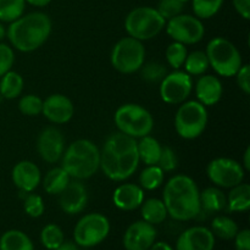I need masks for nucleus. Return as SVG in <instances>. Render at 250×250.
Here are the masks:
<instances>
[{
    "label": "nucleus",
    "mask_w": 250,
    "mask_h": 250,
    "mask_svg": "<svg viewBox=\"0 0 250 250\" xmlns=\"http://www.w3.org/2000/svg\"><path fill=\"white\" fill-rule=\"evenodd\" d=\"M237 78V84L241 88L242 92L244 94L249 95L250 94V67L249 65H242V67L239 68L238 72L236 73Z\"/></svg>",
    "instance_id": "obj_42"
},
{
    "label": "nucleus",
    "mask_w": 250,
    "mask_h": 250,
    "mask_svg": "<svg viewBox=\"0 0 250 250\" xmlns=\"http://www.w3.org/2000/svg\"><path fill=\"white\" fill-rule=\"evenodd\" d=\"M112 202L122 211H133L144 202V189L134 183L120 185L112 194Z\"/></svg>",
    "instance_id": "obj_20"
},
{
    "label": "nucleus",
    "mask_w": 250,
    "mask_h": 250,
    "mask_svg": "<svg viewBox=\"0 0 250 250\" xmlns=\"http://www.w3.org/2000/svg\"><path fill=\"white\" fill-rule=\"evenodd\" d=\"M187 55L188 51L186 45L178 43V42H173L166 49V60H167L168 65L175 70H180L182 67Z\"/></svg>",
    "instance_id": "obj_35"
},
{
    "label": "nucleus",
    "mask_w": 250,
    "mask_h": 250,
    "mask_svg": "<svg viewBox=\"0 0 250 250\" xmlns=\"http://www.w3.org/2000/svg\"><path fill=\"white\" fill-rule=\"evenodd\" d=\"M192 90V76L186 71L176 70L167 73L160 82V97L166 104H182L187 100Z\"/></svg>",
    "instance_id": "obj_13"
},
{
    "label": "nucleus",
    "mask_w": 250,
    "mask_h": 250,
    "mask_svg": "<svg viewBox=\"0 0 250 250\" xmlns=\"http://www.w3.org/2000/svg\"><path fill=\"white\" fill-rule=\"evenodd\" d=\"M233 239L236 250H250V231L248 229L238 231Z\"/></svg>",
    "instance_id": "obj_43"
},
{
    "label": "nucleus",
    "mask_w": 250,
    "mask_h": 250,
    "mask_svg": "<svg viewBox=\"0 0 250 250\" xmlns=\"http://www.w3.org/2000/svg\"><path fill=\"white\" fill-rule=\"evenodd\" d=\"M161 144L150 134L139 138L137 142V150H138L139 161H143L146 166L158 165L161 155Z\"/></svg>",
    "instance_id": "obj_24"
},
{
    "label": "nucleus",
    "mask_w": 250,
    "mask_h": 250,
    "mask_svg": "<svg viewBox=\"0 0 250 250\" xmlns=\"http://www.w3.org/2000/svg\"><path fill=\"white\" fill-rule=\"evenodd\" d=\"M243 168L246 171L250 170V146H247L243 154Z\"/></svg>",
    "instance_id": "obj_47"
},
{
    "label": "nucleus",
    "mask_w": 250,
    "mask_h": 250,
    "mask_svg": "<svg viewBox=\"0 0 250 250\" xmlns=\"http://www.w3.org/2000/svg\"><path fill=\"white\" fill-rule=\"evenodd\" d=\"M166 20L158 10L139 6L128 12L125 20V29L129 37L144 42L155 38L165 28Z\"/></svg>",
    "instance_id": "obj_6"
},
{
    "label": "nucleus",
    "mask_w": 250,
    "mask_h": 250,
    "mask_svg": "<svg viewBox=\"0 0 250 250\" xmlns=\"http://www.w3.org/2000/svg\"><path fill=\"white\" fill-rule=\"evenodd\" d=\"M146 60L143 43L132 37H125L114 45L110 55L112 67L120 73L131 75L141 70Z\"/></svg>",
    "instance_id": "obj_9"
},
{
    "label": "nucleus",
    "mask_w": 250,
    "mask_h": 250,
    "mask_svg": "<svg viewBox=\"0 0 250 250\" xmlns=\"http://www.w3.org/2000/svg\"><path fill=\"white\" fill-rule=\"evenodd\" d=\"M37 150L45 163L55 164L61 160L65 151V138L60 129L55 127L44 128L37 139Z\"/></svg>",
    "instance_id": "obj_14"
},
{
    "label": "nucleus",
    "mask_w": 250,
    "mask_h": 250,
    "mask_svg": "<svg viewBox=\"0 0 250 250\" xmlns=\"http://www.w3.org/2000/svg\"><path fill=\"white\" fill-rule=\"evenodd\" d=\"M165 28L170 38L185 45L199 43L205 34V27L202 20L186 14H180L167 20Z\"/></svg>",
    "instance_id": "obj_11"
},
{
    "label": "nucleus",
    "mask_w": 250,
    "mask_h": 250,
    "mask_svg": "<svg viewBox=\"0 0 250 250\" xmlns=\"http://www.w3.org/2000/svg\"><path fill=\"white\" fill-rule=\"evenodd\" d=\"M23 78L19 72L10 70L0 77V97L4 99H16L23 90Z\"/></svg>",
    "instance_id": "obj_27"
},
{
    "label": "nucleus",
    "mask_w": 250,
    "mask_h": 250,
    "mask_svg": "<svg viewBox=\"0 0 250 250\" xmlns=\"http://www.w3.org/2000/svg\"><path fill=\"white\" fill-rule=\"evenodd\" d=\"M12 182L22 193H31L42 181L41 170L34 163L23 160L14 166L11 172Z\"/></svg>",
    "instance_id": "obj_19"
},
{
    "label": "nucleus",
    "mask_w": 250,
    "mask_h": 250,
    "mask_svg": "<svg viewBox=\"0 0 250 250\" xmlns=\"http://www.w3.org/2000/svg\"><path fill=\"white\" fill-rule=\"evenodd\" d=\"M185 70L188 75L190 76H202L207 72L209 68V60L205 51L202 50H195L188 54L186 58L185 63Z\"/></svg>",
    "instance_id": "obj_30"
},
{
    "label": "nucleus",
    "mask_w": 250,
    "mask_h": 250,
    "mask_svg": "<svg viewBox=\"0 0 250 250\" xmlns=\"http://www.w3.org/2000/svg\"><path fill=\"white\" fill-rule=\"evenodd\" d=\"M137 139L122 133L110 134L100 150V168L109 180L122 182L131 177L139 165Z\"/></svg>",
    "instance_id": "obj_1"
},
{
    "label": "nucleus",
    "mask_w": 250,
    "mask_h": 250,
    "mask_svg": "<svg viewBox=\"0 0 250 250\" xmlns=\"http://www.w3.org/2000/svg\"><path fill=\"white\" fill-rule=\"evenodd\" d=\"M164 183V171L158 165L146 166L139 175V186L146 190L158 189Z\"/></svg>",
    "instance_id": "obj_32"
},
{
    "label": "nucleus",
    "mask_w": 250,
    "mask_h": 250,
    "mask_svg": "<svg viewBox=\"0 0 250 250\" xmlns=\"http://www.w3.org/2000/svg\"><path fill=\"white\" fill-rule=\"evenodd\" d=\"M50 17L44 12H31L22 15L11 22L6 29V37L16 50L31 53L41 48L51 33Z\"/></svg>",
    "instance_id": "obj_3"
},
{
    "label": "nucleus",
    "mask_w": 250,
    "mask_h": 250,
    "mask_svg": "<svg viewBox=\"0 0 250 250\" xmlns=\"http://www.w3.org/2000/svg\"><path fill=\"white\" fill-rule=\"evenodd\" d=\"M23 209L28 216L34 217H41L44 214L45 210V205H44L43 199L41 195L38 194H28L23 200Z\"/></svg>",
    "instance_id": "obj_38"
},
{
    "label": "nucleus",
    "mask_w": 250,
    "mask_h": 250,
    "mask_svg": "<svg viewBox=\"0 0 250 250\" xmlns=\"http://www.w3.org/2000/svg\"><path fill=\"white\" fill-rule=\"evenodd\" d=\"M212 234L224 241H231L238 233V225L229 216H216L211 222Z\"/></svg>",
    "instance_id": "obj_29"
},
{
    "label": "nucleus",
    "mask_w": 250,
    "mask_h": 250,
    "mask_svg": "<svg viewBox=\"0 0 250 250\" xmlns=\"http://www.w3.org/2000/svg\"><path fill=\"white\" fill-rule=\"evenodd\" d=\"M209 66L221 77H233L243 65L237 46L224 37H215L208 43L205 50Z\"/></svg>",
    "instance_id": "obj_5"
},
{
    "label": "nucleus",
    "mask_w": 250,
    "mask_h": 250,
    "mask_svg": "<svg viewBox=\"0 0 250 250\" xmlns=\"http://www.w3.org/2000/svg\"><path fill=\"white\" fill-rule=\"evenodd\" d=\"M141 214L144 221L150 225H159L167 217V210L163 200L158 198H150L142 203Z\"/></svg>",
    "instance_id": "obj_26"
},
{
    "label": "nucleus",
    "mask_w": 250,
    "mask_h": 250,
    "mask_svg": "<svg viewBox=\"0 0 250 250\" xmlns=\"http://www.w3.org/2000/svg\"><path fill=\"white\" fill-rule=\"evenodd\" d=\"M233 6L238 15L243 17L244 20L250 19V0H232Z\"/></svg>",
    "instance_id": "obj_44"
},
{
    "label": "nucleus",
    "mask_w": 250,
    "mask_h": 250,
    "mask_svg": "<svg viewBox=\"0 0 250 250\" xmlns=\"http://www.w3.org/2000/svg\"><path fill=\"white\" fill-rule=\"evenodd\" d=\"M215 236L207 227L194 226L180 234L176 242V250H212Z\"/></svg>",
    "instance_id": "obj_18"
},
{
    "label": "nucleus",
    "mask_w": 250,
    "mask_h": 250,
    "mask_svg": "<svg viewBox=\"0 0 250 250\" xmlns=\"http://www.w3.org/2000/svg\"><path fill=\"white\" fill-rule=\"evenodd\" d=\"M226 195V208L231 212H246L250 208V186L248 183H239L229 188Z\"/></svg>",
    "instance_id": "obj_22"
},
{
    "label": "nucleus",
    "mask_w": 250,
    "mask_h": 250,
    "mask_svg": "<svg viewBox=\"0 0 250 250\" xmlns=\"http://www.w3.org/2000/svg\"><path fill=\"white\" fill-rule=\"evenodd\" d=\"M149 250H173V249L172 247H171L168 243H166V242H158V243H154Z\"/></svg>",
    "instance_id": "obj_45"
},
{
    "label": "nucleus",
    "mask_w": 250,
    "mask_h": 250,
    "mask_svg": "<svg viewBox=\"0 0 250 250\" xmlns=\"http://www.w3.org/2000/svg\"><path fill=\"white\" fill-rule=\"evenodd\" d=\"M110 232V222L106 216L99 212L87 214L77 222L73 238L77 246L92 248L105 241Z\"/></svg>",
    "instance_id": "obj_10"
},
{
    "label": "nucleus",
    "mask_w": 250,
    "mask_h": 250,
    "mask_svg": "<svg viewBox=\"0 0 250 250\" xmlns=\"http://www.w3.org/2000/svg\"><path fill=\"white\" fill-rule=\"evenodd\" d=\"M141 76L146 82L158 83L167 75V70L164 65L159 62H149L141 67Z\"/></svg>",
    "instance_id": "obj_37"
},
{
    "label": "nucleus",
    "mask_w": 250,
    "mask_h": 250,
    "mask_svg": "<svg viewBox=\"0 0 250 250\" xmlns=\"http://www.w3.org/2000/svg\"><path fill=\"white\" fill-rule=\"evenodd\" d=\"M194 16L199 20L214 17L221 10L225 0H190Z\"/></svg>",
    "instance_id": "obj_33"
},
{
    "label": "nucleus",
    "mask_w": 250,
    "mask_h": 250,
    "mask_svg": "<svg viewBox=\"0 0 250 250\" xmlns=\"http://www.w3.org/2000/svg\"><path fill=\"white\" fill-rule=\"evenodd\" d=\"M200 212L216 214L226 208V194L219 187L205 188L199 195Z\"/></svg>",
    "instance_id": "obj_23"
},
{
    "label": "nucleus",
    "mask_w": 250,
    "mask_h": 250,
    "mask_svg": "<svg viewBox=\"0 0 250 250\" xmlns=\"http://www.w3.org/2000/svg\"><path fill=\"white\" fill-rule=\"evenodd\" d=\"M156 229L146 221H136L129 225L124 234V247L126 250H149L155 243Z\"/></svg>",
    "instance_id": "obj_15"
},
{
    "label": "nucleus",
    "mask_w": 250,
    "mask_h": 250,
    "mask_svg": "<svg viewBox=\"0 0 250 250\" xmlns=\"http://www.w3.org/2000/svg\"><path fill=\"white\" fill-rule=\"evenodd\" d=\"M61 167L72 180H87L100 168V150L92 141L77 139L65 149Z\"/></svg>",
    "instance_id": "obj_4"
},
{
    "label": "nucleus",
    "mask_w": 250,
    "mask_h": 250,
    "mask_svg": "<svg viewBox=\"0 0 250 250\" xmlns=\"http://www.w3.org/2000/svg\"><path fill=\"white\" fill-rule=\"evenodd\" d=\"M178 160L177 155L173 151V149H171L170 146H163L161 149V155L159 159L158 166L164 171V172H171V171H175L177 168Z\"/></svg>",
    "instance_id": "obj_40"
},
{
    "label": "nucleus",
    "mask_w": 250,
    "mask_h": 250,
    "mask_svg": "<svg viewBox=\"0 0 250 250\" xmlns=\"http://www.w3.org/2000/svg\"><path fill=\"white\" fill-rule=\"evenodd\" d=\"M41 242L46 249L54 250L65 242V234L58 225L49 224L42 229Z\"/></svg>",
    "instance_id": "obj_34"
},
{
    "label": "nucleus",
    "mask_w": 250,
    "mask_h": 250,
    "mask_svg": "<svg viewBox=\"0 0 250 250\" xmlns=\"http://www.w3.org/2000/svg\"><path fill=\"white\" fill-rule=\"evenodd\" d=\"M42 114L56 125L67 124L75 114V106L70 98L63 94H51L43 100Z\"/></svg>",
    "instance_id": "obj_17"
},
{
    "label": "nucleus",
    "mask_w": 250,
    "mask_h": 250,
    "mask_svg": "<svg viewBox=\"0 0 250 250\" xmlns=\"http://www.w3.org/2000/svg\"><path fill=\"white\" fill-rule=\"evenodd\" d=\"M54 250H78V247L73 242H63L62 244H60L58 248Z\"/></svg>",
    "instance_id": "obj_46"
},
{
    "label": "nucleus",
    "mask_w": 250,
    "mask_h": 250,
    "mask_svg": "<svg viewBox=\"0 0 250 250\" xmlns=\"http://www.w3.org/2000/svg\"><path fill=\"white\" fill-rule=\"evenodd\" d=\"M180 1H181V2H183V4H186V2H189L190 0H180Z\"/></svg>",
    "instance_id": "obj_50"
},
{
    "label": "nucleus",
    "mask_w": 250,
    "mask_h": 250,
    "mask_svg": "<svg viewBox=\"0 0 250 250\" xmlns=\"http://www.w3.org/2000/svg\"><path fill=\"white\" fill-rule=\"evenodd\" d=\"M88 203V192L81 181H70L67 187L59 194V205L68 215L81 214Z\"/></svg>",
    "instance_id": "obj_16"
},
{
    "label": "nucleus",
    "mask_w": 250,
    "mask_h": 250,
    "mask_svg": "<svg viewBox=\"0 0 250 250\" xmlns=\"http://www.w3.org/2000/svg\"><path fill=\"white\" fill-rule=\"evenodd\" d=\"M0 250H34V246L26 233L10 229L0 237Z\"/></svg>",
    "instance_id": "obj_28"
},
{
    "label": "nucleus",
    "mask_w": 250,
    "mask_h": 250,
    "mask_svg": "<svg viewBox=\"0 0 250 250\" xmlns=\"http://www.w3.org/2000/svg\"><path fill=\"white\" fill-rule=\"evenodd\" d=\"M19 110L26 116H38L43 110V100L38 95H23L19 102Z\"/></svg>",
    "instance_id": "obj_36"
},
{
    "label": "nucleus",
    "mask_w": 250,
    "mask_h": 250,
    "mask_svg": "<svg viewBox=\"0 0 250 250\" xmlns=\"http://www.w3.org/2000/svg\"><path fill=\"white\" fill-rule=\"evenodd\" d=\"M5 37H6V29H5V27L2 26V23L0 22V42H1Z\"/></svg>",
    "instance_id": "obj_49"
},
{
    "label": "nucleus",
    "mask_w": 250,
    "mask_h": 250,
    "mask_svg": "<svg viewBox=\"0 0 250 250\" xmlns=\"http://www.w3.org/2000/svg\"><path fill=\"white\" fill-rule=\"evenodd\" d=\"M208 125L207 106L198 100L183 102L175 116V128L183 139H195L203 134Z\"/></svg>",
    "instance_id": "obj_8"
},
{
    "label": "nucleus",
    "mask_w": 250,
    "mask_h": 250,
    "mask_svg": "<svg viewBox=\"0 0 250 250\" xmlns=\"http://www.w3.org/2000/svg\"><path fill=\"white\" fill-rule=\"evenodd\" d=\"M114 121L119 132L134 139H139L151 133L154 119L150 112L138 104H124L116 110Z\"/></svg>",
    "instance_id": "obj_7"
},
{
    "label": "nucleus",
    "mask_w": 250,
    "mask_h": 250,
    "mask_svg": "<svg viewBox=\"0 0 250 250\" xmlns=\"http://www.w3.org/2000/svg\"><path fill=\"white\" fill-rule=\"evenodd\" d=\"M183 6L185 4L181 2L180 0H160L156 10L167 21V20L182 14Z\"/></svg>",
    "instance_id": "obj_39"
},
{
    "label": "nucleus",
    "mask_w": 250,
    "mask_h": 250,
    "mask_svg": "<svg viewBox=\"0 0 250 250\" xmlns=\"http://www.w3.org/2000/svg\"><path fill=\"white\" fill-rule=\"evenodd\" d=\"M72 178L62 167H54L48 171L43 180V188L48 194L59 195L70 183Z\"/></svg>",
    "instance_id": "obj_25"
},
{
    "label": "nucleus",
    "mask_w": 250,
    "mask_h": 250,
    "mask_svg": "<svg viewBox=\"0 0 250 250\" xmlns=\"http://www.w3.org/2000/svg\"><path fill=\"white\" fill-rule=\"evenodd\" d=\"M224 87L219 77L212 75H204L195 84V94L198 102L204 106H214L221 100Z\"/></svg>",
    "instance_id": "obj_21"
},
{
    "label": "nucleus",
    "mask_w": 250,
    "mask_h": 250,
    "mask_svg": "<svg viewBox=\"0 0 250 250\" xmlns=\"http://www.w3.org/2000/svg\"><path fill=\"white\" fill-rule=\"evenodd\" d=\"M24 9V0H0V21L11 23L23 15Z\"/></svg>",
    "instance_id": "obj_31"
},
{
    "label": "nucleus",
    "mask_w": 250,
    "mask_h": 250,
    "mask_svg": "<svg viewBox=\"0 0 250 250\" xmlns=\"http://www.w3.org/2000/svg\"><path fill=\"white\" fill-rule=\"evenodd\" d=\"M200 192L187 175H176L164 187L163 202L167 215L176 221H189L200 215Z\"/></svg>",
    "instance_id": "obj_2"
},
{
    "label": "nucleus",
    "mask_w": 250,
    "mask_h": 250,
    "mask_svg": "<svg viewBox=\"0 0 250 250\" xmlns=\"http://www.w3.org/2000/svg\"><path fill=\"white\" fill-rule=\"evenodd\" d=\"M15 62V54L11 46L0 43V77L9 72Z\"/></svg>",
    "instance_id": "obj_41"
},
{
    "label": "nucleus",
    "mask_w": 250,
    "mask_h": 250,
    "mask_svg": "<svg viewBox=\"0 0 250 250\" xmlns=\"http://www.w3.org/2000/svg\"><path fill=\"white\" fill-rule=\"evenodd\" d=\"M207 175L216 187L232 188L243 182L246 170L233 159L217 158L209 163Z\"/></svg>",
    "instance_id": "obj_12"
},
{
    "label": "nucleus",
    "mask_w": 250,
    "mask_h": 250,
    "mask_svg": "<svg viewBox=\"0 0 250 250\" xmlns=\"http://www.w3.org/2000/svg\"><path fill=\"white\" fill-rule=\"evenodd\" d=\"M26 2H28V4L33 5V6L36 7H44L46 6V5H49L51 2V0H24Z\"/></svg>",
    "instance_id": "obj_48"
}]
</instances>
